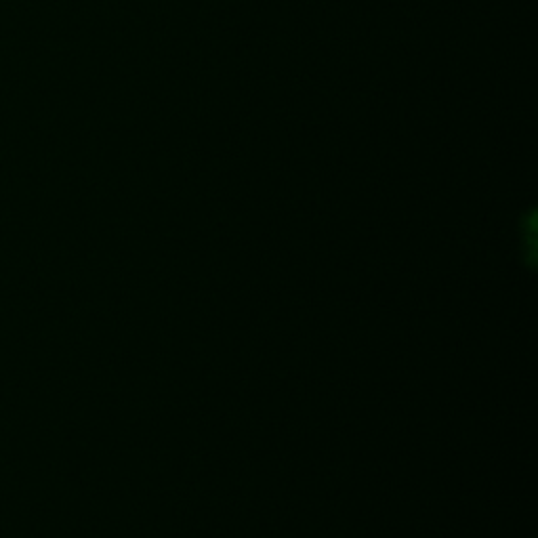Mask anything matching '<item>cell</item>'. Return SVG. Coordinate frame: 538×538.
I'll list each match as a JSON object with an SVG mask.
<instances>
[]
</instances>
